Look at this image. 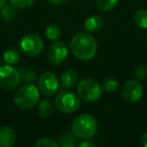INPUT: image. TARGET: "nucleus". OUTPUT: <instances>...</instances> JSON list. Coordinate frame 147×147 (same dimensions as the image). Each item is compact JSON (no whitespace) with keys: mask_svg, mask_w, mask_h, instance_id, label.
I'll use <instances>...</instances> for the list:
<instances>
[{"mask_svg":"<svg viewBox=\"0 0 147 147\" xmlns=\"http://www.w3.org/2000/svg\"><path fill=\"white\" fill-rule=\"evenodd\" d=\"M6 2H7V0H0V9L6 5Z\"/></svg>","mask_w":147,"mask_h":147,"instance_id":"28","label":"nucleus"},{"mask_svg":"<svg viewBox=\"0 0 147 147\" xmlns=\"http://www.w3.org/2000/svg\"><path fill=\"white\" fill-rule=\"evenodd\" d=\"M39 90L32 84H24L14 94V104L22 110H29L37 104Z\"/></svg>","mask_w":147,"mask_h":147,"instance_id":"3","label":"nucleus"},{"mask_svg":"<svg viewBox=\"0 0 147 147\" xmlns=\"http://www.w3.org/2000/svg\"><path fill=\"white\" fill-rule=\"evenodd\" d=\"M20 51L27 57H36L43 49V41L41 37L34 33H28L20 39Z\"/></svg>","mask_w":147,"mask_h":147,"instance_id":"7","label":"nucleus"},{"mask_svg":"<svg viewBox=\"0 0 147 147\" xmlns=\"http://www.w3.org/2000/svg\"><path fill=\"white\" fill-rule=\"evenodd\" d=\"M118 88V82L115 79H106L103 82L102 89L106 92H114Z\"/></svg>","mask_w":147,"mask_h":147,"instance_id":"19","label":"nucleus"},{"mask_svg":"<svg viewBox=\"0 0 147 147\" xmlns=\"http://www.w3.org/2000/svg\"><path fill=\"white\" fill-rule=\"evenodd\" d=\"M134 21L140 28H147V10L139 9L134 15Z\"/></svg>","mask_w":147,"mask_h":147,"instance_id":"16","label":"nucleus"},{"mask_svg":"<svg viewBox=\"0 0 147 147\" xmlns=\"http://www.w3.org/2000/svg\"><path fill=\"white\" fill-rule=\"evenodd\" d=\"M36 147H57V143L55 142L53 139L49 138V137H45V138H40L36 141L35 143Z\"/></svg>","mask_w":147,"mask_h":147,"instance_id":"20","label":"nucleus"},{"mask_svg":"<svg viewBox=\"0 0 147 147\" xmlns=\"http://www.w3.org/2000/svg\"><path fill=\"white\" fill-rule=\"evenodd\" d=\"M67 57V47L63 41H55L49 47L47 59L53 65H61Z\"/></svg>","mask_w":147,"mask_h":147,"instance_id":"10","label":"nucleus"},{"mask_svg":"<svg viewBox=\"0 0 147 147\" xmlns=\"http://www.w3.org/2000/svg\"><path fill=\"white\" fill-rule=\"evenodd\" d=\"M141 142L144 147H147V132H145L141 137Z\"/></svg>","mask_w":147,"mask_h":147,"instance_id":"27","label":"nucleus"},{"mask_svg":"<svg viewBox=\"0 0 147 147\" xmlns=\"http://www.w3.org/2000/svg\"><path fill=\"white\" fill-rule=\"evenodd\" d=\"M10 3L15 8H27L34 3V0H10Z\"/></svg>","mask_w":147,"mask_h":147,"instance_id":"21","label":"nucleus"},{"mask_svg":"<svg viewBox=\"0 0 147 147\" xmlns=\"http://www.w3.org/2000/svg\"><path fill=\"white\" fill-rule=\"evenodd\" d=\"M79 146L80 147H94L95 144L92 142V141H89L86 139V141H84V142H81L80 144H79Z\"/></svg>","mask_w":147,"mask_h":147,"instance_id":"25","label":"nucleus"},{"mask_svg":"<svg viewBox=\"0 0 147 147\" xmlns=\"http://www.w3.org/2000/svg\"><path fill=\"white\" fill-rule=\"evenodd\" d=\"M45 34L47 37L51 40H57L61 35V29L57 24H49L45 28Z\"/></svg>","mask_w":147,"mask_h":147,"instance_id":"17","label":"nucleus"},{"mask_svg":"<svg viewBox=\"0 0 147 147\" xmlns=\"http://www.w3.org/2000/svg\"><path fill=\"white\" fill-rule=\"evenodd\" d=\"M118 3V0H97V6L102 11H110Z\"/></svg>","mask_w":147,"mask_h":147,"instance_id":"18","label":"nucleus"},{"mask_svg":"<svg viewBox=\"0 0 147 147\" xmlns=\"http://www.w3.org/2000/svg\"><path fill=\"white\" fill-rule=\"evenodd\" d=\"M51 4H53V5H61L63 3H65L67 0H47Z\"/></svg>","mask_w":147,"mask_h":147,"instance_id":"26","label":"nucleus"},{"mask_svg":"<svg viewBox=\"0 0 147 147\" xmlns=\"http://www.w3.org/2000/svg\"><path fill=\"white\" fill-rule=\"evenodd\" d=\"M3 13H6V15H3V18L4 19H11L15 15L14 9L9 6H7V7L3 6L2 8H1V14H3Z\"/></svg>","mask_w":147,"mask_h":147,"instance_id":"23","label":"nucleus"},{"mask_svg":"<svg viewBox=\"0 0 147 147\" xmlns=\"http://www.w3.org/2000/svg\"><path fill=\"white\" fill-rule=\"evenodd\" d=\"M55 105L59 112L71 114V113L77 112L80 109L81 99L73 92L63 89V91H61L55 98Z\"/></svg>","mask_w":147,"mask_h":147,"instance_id":"4","label":"nucleus"},{"mask_svg":"<svg viewBox=\"0 0 147 147\" xmlns=\"http://www.w3.org/2000/svg\"><path fill=\"white\" fill-rule=\"evenodd\" d=\"M20 82V74L9 65L0 67V88L5 91L14 90Z\"/></svg>","mask_w":147,"mask_h":147,"instance_id":"6","label":"nucleus"},{"mask_svg":"<svg viewBox=\"0 0 147 147\" xmlns=\"http://www.w3.org/2000/svg\"><path fill=\"white\" fill-rule=\"evenodd\" d=\"M104 25V20L100 15H91L86 19L84 23L85 28L90 32H96V31L100 30Z\"/></svg>","mask_w":147,"mask_h":147,"instance_id":"13","label":"nucleus"},{"mask_svg":"<svg viewBox=\"0 0 147 147\" xmlns=\"http://www.w3.org/2000/svg\"><path fill=\"white\" fill-rule=\"evenodd\" d=\"M122 96L129 103L138 102L143 96L142 85L137 80L127 81L122 88Z\"/></svg>","mask_w":147,"mask_h":147,"instance_id":"9","label":"nucleus"},{"mask_svg":"<svg viewBox=\"0 0 147 147\" xmlns=\"http://www.w3.org/2000/svg\"><path fill=\"white\" fill-rule=\"evenodd\" d=\"M135 76L138 79H141V80L147 78V67H145V65L137 67L136 69H135Z\"/></svg>","mask_w":147,"mask_h":147,"instance_id":"22","label":"nucleus"},{"mask_svg":"<svg viewBox=\"0 0 147 147\" xmlns=\"http://www.w3.org/2000/svg\"><path fill=\"white\" fill-rule=\"evenodd\" d=\"M19 51L16 49H8L3 53V59L9 65H14L19 61Z\"/></svg>","mask_w":147,"mask_h":147,"instance_id":"15","label":"nucleus"},{"mask_svg":"<svg viewBox=\"0 0 147 147\" xmlns=\"http://www.w3.org/2000/svg\"><path fill=\"white\" fill-rule=\"evenodd\" d=\"M78 96L86 102H95L102 96L103 89L97 81L93 79H84L78 85L77 88Z\"/></svg>","mask_w":147,"mask_h":147,"instance_id":"5","label":"nucleus"},{"mask_svg":"<svg viewBox=\"0 0 147 147\" xmlns=\"http://www.w3.org/2000/svg\"><path fill=\"white\" fill-rule=\"evenodd\" d=\"M59 81L55 74L51 71H45L38 79V89L41 94L47 97H51L57 91Z\"/></svg>","mask_w":147,"mask_h":147,"instance_id":"8","label":"nucleus"},{"mask_svg":"<svg viewBox=\"0 0 147 147\" xmlns=\"http://www.w3.org/2000/svg\"><path fill=\"white\" fill-rule=\"evenodd\" d=\"M22 73H24V74H26V76L25 75H21L20 77H22V80L24 81H26V82H31V81H33L35 79V73L34 71H29V69H22Z\"/></svg>","mask_w":147,"mask_h":147,"instance_id":"24","label":"nucleus"},{"mask_svg":"<svg viewBox=\"0 0 147 147\" xmlns=\"http://www.w3.org/2000/svg\"><path fill=\"white\" fill-rule=\"evenodd\" d=\"M98 45L93 35L88 32H79L71 38V51L81 61H90L96 55Z\"/></svg>","mask_w":147,"mask_h":147,"instance_id":"1","label":"nucleus"},{"mask_svg":"<svg viewBox=\"0 0 147 147\" xmlns=\"http://www.w3.org/2000/svg\"><path fill=\"white\" fill-rule=\"evenodd\" d=\"M79 80V74L77 71L69 69L65 71L61 77V86L63 89H71L76 86Z\"/></svg>","mask_w":147,"mask_h":147,"instance_id":"12","label":"nucleus"},{"mask_svg":"<svg viewBox=\"0 0 147 147\" xmlns=\"http://www.w3.org/2000/svg\"><path fill=\"white\" fill-rule=\"evenodd\" d=\"M16 142L15 131L9 126L0 127V146L12 147Z\"/></svg>","mask_w":147,"mask_h":147,"instance_id":"11","label":"nucleus"},{"mask_svg":"<svg viewBox=\"0 0 147 147\" xmlns=\"http://www.w3.org/2000/svg\"><path fill=\"white\" fill-rule=\"evenodd\" d=\"M98 128L96 119L90 114H82L74 119L71 131L79 139H89L95 135Z\"/></svg>","mask_w":147,"mask_h":147,"instance_id":"2","label":"nucleus"},{"mask_svg":"<svg viewBox=\"0 0 147 147\" xmlns=\"http://www.w3.org/2000/svg\"><path fill=\"white\" fill-rule=\"evenodd\" d=\"M38 115L41 118H47L51 115L53 113V106H51V103L47 100H42L38 104Z\"/></svg>","mask_w":147,"mask_h":147,"instance_id":"14","label":"nucleus"}]
</instances>
